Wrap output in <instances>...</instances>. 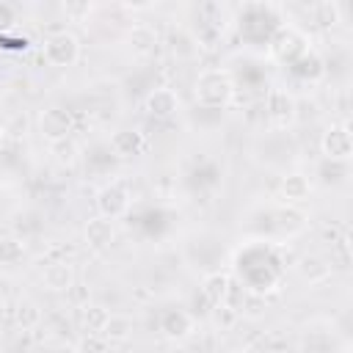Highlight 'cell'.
I'll list each match as a JSON object with an SVG mask.
<instances>
[{
	"instance_id": "cell-8",
	"label": "cell",
	"mask_w": 353,
	"mask_h": 353,
	"mask_svg": "<svg viewBox=\"0 0 353 353\" xmlns=\"http://www.w3.org/2000/svg\"><path fill=\"white\" fill-rule=\"evenodd\" d=\"M143 110L152 119H171L179 113V94L168 85H157L143 97Z\"/></svg>"
},
{
	"instance_id": "cell-2",
	"label": "cell",
	"mask_w": 353,
	"mask_h": 353,
	"mask_svg": "<svg viewBox=\"0 0 353 353\" xmlns=\"http://www.w3.org/2000/svg\"><path fill=\"white\" fill-rule=\"evenodd\" d=\"M265 47H268V58H270V61L292 66V63L309 50V39H306V33L298 30L295 25H281Z\"/></svg>"
},
{
	"instance_id": "cell-1",
	"label": "cell",
	"mask_w": 353,
	"mask_h": 353,
	"mask_svg": "<svg viewBox=\"0 0 353 353\" xmlns=\"http://www.w3.org/2000/svg\"><path fill=\"white\" fill-rule=\"evenodd\" d=\"M237 83L229 69L223 66H207L193 80V99L201 110H223L234 102Z\"/></svg>"
},
{
	"instance_id": "cell-13",
	"label": "cell",
	"mask_w": 353,
	"mask_h": 353,
	"mask_svg": "<svg viewBox=\"0 0 353 353\" xmlns=\"http://www.w3.org/2000/svg\"><path fill=\"white\" fill-rule=\"evenodd\" d=\"M157 44H160L157 30H154L152 25H146V22H138V25H132V28L127 30V47H130V52L138 55V58L154 55Z\"/></svg>"
},
{
	"instance_id": "cell-19",
	"label": "cell",
	"mask_w": 353,
	"mask_h": 353,
	"mask_svg": "<svg viewBox=\"0 0 353 353\" xmlns=\"http://www.w3.org/2000/svg\"><path fill=\"white\" fill-rule=\"evenodd\" d=\"M309 14H312L314 22L323 25V28H334V25L342 22V6H339V3H328V0L314 3V6L309 8Z\"/></svg>"
},
{
	"instance_id": "cell-18",
	"label": "cell",
	"mask_w": 353,
	"mask_h": 353,
	"mask_svg": "<svg viewBox=\"0 0 353 353\" xmlns=\"http://www.w3.org/2000/svg\"><path fill=\"white\" fill-rule=\"evenodd\" d=\"M105 342H127L132 336V320L127 314H119V312H110L102 334H99Z\"/></svg>"
},
{
	"instance_id": "cell-12",
	"label": "cell",
	"mask_w": 353,
	"mask_h": 353,
	"mask_svg": "<svg viewBox=\"0 0 353 353\" xmlns=\"http://www.w3.org/2000/svg\"><path fill=\"white\" fill-rule=\"evenodd\" d=\"M39 130H41V135L50 143L52 141H61V138H69V132H72V116L66 110H61V108H47L39 116Z\"/></svg>"
},
{
	"instance_id": "cell-10",
	"label": "cell",
	"mask_w": 353,
	"mask_h": 353,
	"mask_svg": "<svg viewBox=\"0 0 353 353\" xmlns=\"http://www.w3.org/2000/svg\"><path fill=\"white\" fill-rule=\"evenodd\" d=\"M41 284L50 292H69L74 287V268L66 259H52L41 270Z\"/></svg>"
},
{
	"instance_id": "cell-16",
	"label": "cell",
	"mask_w": 353,
	"mask_h": 353,
	"mask_svg": "<svg viewBox=\"0 0 353 353\" xmlns=\"http://www.w3.org/2000/svg\"><path fill=\"white\" fill-rule=\"evenodd\" d=\"M110 317V309H105L102 303H83L80 306V328L85 331V336H99L105 323Z\"/></svg>"
},
{
	"instance_id": "cell-14",
	"label": "cell",
	"mask_w": 353,
	"mask_h": 353,
	"mask_svg": "<svg viewBox=\"0 0 353 353\" xmlns=\"http://www.w3.org/2000/svg\"><path fill=\"white\" fill-rule=\"evenodd\" d=\"M193 325H196V323H193V314H190V312H185V309H171V312L163 314L160 331H163L165 339L182 342V339H188V336L193 334Z\"/></svg>"
},
{
	"instance_id": "cell-25",
	"label": "cell",
	"mask_w": 353,
	"mask_h": 353,
	"mask_svg": "<svg viewBox=\"0 0 353 353\" xmlns=\"http://www.w3.org/2000/svg\"><path fill=\"white\" fill-rule=\"evenodd\" d=\"M223 353H251L248 347H229V350H223Z\"/></svg>"
},
{
	"instance_id": "cell-15",
	"label": "cell",
	"mask_w": 353,
	"mask_h": 353,
	"mask_svg": "<svg viewBox=\"0 0 353 353\" xmlns=\"http://www.w3.org/2000/svg\"><path fill=\"white\" fill-rule=\"evenodd\" d=\"M295 270L306 284H323L331 279V262L320 254H303L295 262Z\"/></svg>"
},
{
	"instance_id": "cell-24",
	"label": "cell",
	"mask_w": 353,
	"mask_h": 353,
	"mask_svg": "<svg viewBox=\"0 0 353 353\" xmlns=\"http://www.w3.org/2000/svg\"><path fill=\"white\" fill-rule=\"evenodd\" d=\"M61 8H63V14H66L69 19H74V22L88 19V17H91V11H94V6H91V3H63Z\"/></svg>"
},
{
	"instance_id": "cell-23",
	"label": "cell",
	"mask_w": 353,
	"mask_h": 353,
	"mask_svg": "<svg viewBox=\"0 0 353 353\" xmlns=\"http://www.w3.org/2000/svg\"><path fill=\"white\" fill-rule=\"evenodd\" d=\"M19 19V6L8 3V0H0V33H8Z\"/></svg>"
},
{
	"instance_id": "cell-21",
	"label": "cell",
	"mask_w": 353,
	"mask_h": 353,
	"mask_svg": "<svg viewBox=\"0 0 353 353\" xmlns=\"http://www.w3.org/2000/svg\"><path fill=\"white\" fill-rule=\"evenodd\" d=\"M25 254V243L17 237H3L0 240V265H17Z\"/></svg>"
},
{
	"instance_id": "cell-20",
	"label": "cell",
	"mask_w": 353,
	"mask_h": 353,
	"mask_svg": "<svg viewBox=\"0 0 353 353\" xmlns=\"http://www.w3.org/2000/svg\"><path fill=\"white\" fill-rule=\"evenodd\" d=\"M50 152H52V157L61 165H72V163L80 160V146H77V141L72 135L69 138H61V141H52L50 143Z\"/></svg>"
},
{
	"instance_id": "cell-6",
	"label": "cell",
	"mask_w": 353,
	"mask_h": 353,
	"mask_svg": "<svg viewBox=\"0 0 353 353\" xmlns=\"http://www.w3.org/2000/svg\"><path fill=\"white\" fill-rule=\"evenodd\" d=\"M320 152L328 163H347L353 154V135L347 121H334L320 135Z\"/></svg>"
},
{
	"instance_id": "cell-9",
	"label": "cell",
	"mask_w": 353,
	"mask_h": 353,
	"mask_svg": "<svg viewBox=\"0 0 353 353\" xmlns=\"http://www.w3.org/2000/svg\"><path fill=\"white\" fill-rule=\"evenodd\" d=\"M149 146V138L146 132L141 130H116L110 138H108V149L116 154V157H135V154H143Z\"/></svg>"
},
{
	"instance_id": "cell-26",
	"label": "cell",
	"mask_w": 353,
	"mask_h": 353,
	"mask_svg": "<svg viewBox=\"0 0 353 353\" xmlns=\"http://www.w3.org/2000/svg\"><path fill=\"white\" fill-rule=\"evenodd\" d=\"M3 138H6V130H3V127H0V143H3Z\"/></svg>"
},
{
	"instance_id": "cell-11",
	"label": "cell",
	"mask_w": 353,
	"mask_h": 353,
	"mask_svg": "<svg viewBox=\"0 0 353 353\" xmlns=\"http://www.w3.org/2000/svg\"><path fill=\"white\" fill-rule=\"evenodd\" d=\"M201 295H204V301L215 309V306H223L226 301H229V295H232V276L229 273H223V270H212V273H204V279H201Z\"/></svg>"
},
{
	"instance_id": "cell-3",
	"label": "cell",
	"mask_w": 353,
	"mask_h": 353,
	"mask_svg": "<svg viewBox=\"0 0 353 353\" xmlns=\"http://www.w3.org/2000/svg\"><path fill=\"white\" fill-rule=\"evenodd\" d=\"M41 58L55 69H69L80 61V39L72 30H55L41 41Z\"/></svg>"
},
{
	"instance_id": "cell-17",
	"label": "cell",
	"mask_w": 353,
	"mask_h": 353,
	"mask_svg": "<svg viewBox=\"0 0 353 353\" xmlns=\"http://www.w3.org/2000/svg\"><path fill=\"white\" fill-rule=\"evenodd\" d=\"M83 234H85V243H88L91 248H108V245L113 243L116 229H113V221L97 215V218H91V221L85 223Z\"/></svg>"
},
{
	"instance_id": "cell-27",
	"label": "cell",
	"mask_w": 353,
	"mask_h": 353,
	"mask_svg": "<svg viewBox=\"0 0 353 353\" xmlns=\"http://www.w3.org/2000/svg\"><path fill=\"white\" fill-rule=\"evenodd\" d=\"M0 102H3V85H0Z\"/></svg>"
},
{
	"instance_id": "cell-4",
	"label": "cell",
	"mask_w": 353,
	"mask_h": 353,
	"mask_svg": "<svg viewBox=\"0 0 353 353\" xmlns=\"http://www.w3.org/2000/svg\"><path fill=\"white\" fill-rule=\"evenodd\" d=\"M262 108H265V119L270 121L273 130H287L295 116H298V99L292 91L281 88V85H273L265 91V99H262Z\"/></svg>"
},
{
	"instance_id": "cell-22",
	"label": "cell",
	"mask_w": 353,
	"mask_h": 353,
	"mask_svg": "<svg viewBox=\"0 0 353 353\" xmlns=\"http://www.w3.org/2000/svg\"><path fill=\"white\" fill-rule=\"evenodd\" d=\"M39 320H41V312H39L36 303L25 301V303L17 306V323H19L22 328H33V325H39Z\"/></svg>"
},
{
	"instance_id": "cell-7",
	"label": "cell",
	"mask_w": 353,
	"mask_h": 353,
	"mask_svg": "<svg viewBox=\"0 0 353 353\" xmlns=\"http://www.w3.org/2000/svg\"><path fill=\"white\" fill-rule=\"evenodd\" d=\"M312 196V179L301 171H284L279 179V199L281 204L290 207H301L306 199Z\"/></svg>"
},
{
	"instance_id": "cell-5",
	"label": "cell",
	"mask_w": 353,
	"mask_h": 353,
	"mask_svg": "<svg viewBox=\"0 0 353 353\" xmlns=\"http://www.w3.org/2000/svg\"><path fill=\"white\" fill-rule=\"evenodd\" d=\"M130 204H132V190L121 176L110 179L108 185H102L97 190V212L102 218H108V221L121 218L130 210Z\"/></svg>"
}]
</instances>
